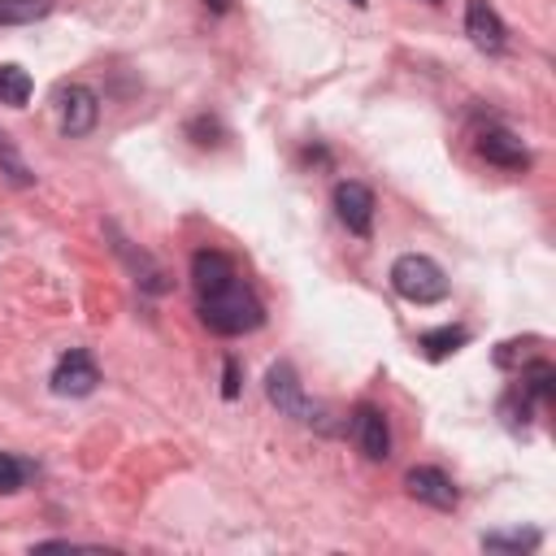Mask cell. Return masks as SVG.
<instances>
[{
    "label": "cell",
    "instance_id": "cell-1",
    "mask_svg": "<svg viewBox=\"0 0 556 556\" xmlns=\"http://www.w3.org/2000/svg\"><path fill=\"white\" fill-rule=\"evenodd\" d=\"M191 282H195V295H200V321L213 330V334H252L261 321H265V308L256 300V291L239 278L235 261L217 248H200L191 256Z\"/></svg>",
    "mask_w": 556,
    "mask_h": 556
},
{
    "label": "cell",
    "instance_id": "cell-2",
    "mask_svg": "<svg viewBox=\"0 0 556 556\" xmlns=\"http://www.w3.org/2000/svg\"><path fill=\"white\" fill-rule=\"evenodd\" d=\"M265 395H269V404H274L282 417H291V421H300V426H317V430H330V417H326V408H321L317 400H308V395H304V387H300V374L291 369V361H278V365H269V374H265Z\"/></svg>",
    "mask_w": 556,
    "mask_h": 556
},
{
    "label": "cell",
    "instance_id": "cell-3",
    "mask_svg": "<svg viewBox=\"0 0 556 556\" xmlns=\"http://www.w3.org/2000/svg\"><path fill=\"white\" fill-rule=\"evenodd\" d=\"M391 287H395V295H404L408 304H439V300H447V274H443V265L430 261V256H421V252L395 256V265H391Z\"/></svg>",
    "mask_w": 556,
    "mask_h": 556
},
{
    "label": "cell",
    "instance_id": "cell-4",
    "mask_svg": "<svg viewBox=\"0 0 556 556\" xmlns=\"http://www.w3.org/2000/svg\"><path fill=\"white\" fill-rule=\"evenodd\" d=\"M52 104H56V130L65 139H83L100 122V96L87 83H61L56 96H52Z\"/></svg>",
    "mask_w": 556,
    "mask_h": 556
},
{
    "label": "cell",
    "instance_id": "cell-5",
    "mask_svg": "<svg viewBox=\"0 0 556 556\" xmlns=\"http://www.w3.org/2000/svg\"><path fill=\"white\" fill-rule=\"evenodd\" d=\"M48 382H52L56 395H65V400H83V395H91V391L100 387V365H96V356H91L87 348H70V352L56 356Z\"/></svg>",
    "mask_w": 556,
    "mask_h": 556
},
{
    "label": "cell",
    "instance_id": "cell-6",
    "mask_svg": "<svg viewBox=\"0 0 556 556\" xmlns=\"http://www.w3.org/2000/svg\"><path fill=\"white\" fill-rule=\"evenodd\" d=\"M330 204H334V217L348 226V235H356V239H369L374 235V208L378 204H374V191L365 182H356V178L334 182Z\"/></svg>",
    "mask_w": 556,
    "mask_h": 556
},
{
    "label": "cell",
    "instance_id": "cell-7",
    "mask_svg": "<svg viewBox=\"0 0 556 556\" xmlns=\"http://www.w3.org/2000/svg\"><path fill=\"white\" fill-rule=\"evenodd\" d=\"M348 434H352V443H356V452H361L365 460H387V456H391V430H387L382 408L356 404L352 417H348Z\"/></svg>",
    "mask_w": 556,
    "mask_h": 556
},
{
    "label": "cell",
    "instance_id": "cell-8",
    "mask_svg": "<svg viewBox=\"0 0 556 556\" xmlns=\"http://www.w3.org/2000/svg\"><path fill=\"white\" fill-rule=\"evenodd\" d=\"M404 491H408L417 504H430V508H439V513H452V508L460 504L456 482H452L443 469H434V465H413V469L404 473Z\"/></svg>",
    "mask_w": 556,
    "mask_h": 556
},
{
    "label": "cell",
    "instance_id": "cell-9",
    "mask_svg": "<svg viewBox=\"0 0 556 556\" xmlns=\"http://www.w3.org/2000/svg\"><path fill=\"white\" fill-rule=\"evenodd\" d=\"M478 156H482L486 165H500V169H526V165H530L526 143H521L513 130H504V126H486V130L478 135Z\"/></svg>",
    "mask_w": 556,
    "mask_h": 556
},
{
    "label": "cell",
    "instance_id": "cell-10",
    "mask_svg": "<svg viewBox=\"0 0 556 556\" xmlns=\"http://www.w3.org/2000/svg\"><path fill=\"white\" fill-rule=\"evenodd\" d=\"M465 35H469L473 48H482V52H504V43H508V30H504L500 13H495L486 0H469V4H465Z\"/></svg>",
    "mask_w": 556,
    "mask_h": 556
},
{
    "label": "cell",
    "instance_id": "cell-11",
    "mask_svg": "<svg viewBox=\"0 0 556 556\" xmlns=\"http://www.w3.org/2000/svg\"><path fill=\"white\" fill-rule=\"evenodd\" d=\"M104 230L113 235V248H117V256H122V261H126V265H130V269L139 274V287H143V291H152V295L169 291V278H165V269H161V265H156V261H152L148 252H135V248H130V243H126V239L117 235V226H113V222H109Z\"/></svg>",
    "mask_w": 556,
    "mask_h": 556
},
{
    "label": "cell",
    "instance_id": "cell-12",
    "mask_svg": "<svg viewBox=\"0 0 556 556\" xmlns=\"http://www.w3.org/2000/svg\"><path fill=\"white\" fill-rule=\"evenodd\" d=\"M530 400H539V404H552L556 400V369H552V361H543V356H530L526 365H521V382H517Z\"/></svg>",
    "mask_w": 556,
    "mask_h": 556
},
{
    "label": "cell",
    "instance_id": "cell-13",
    "mask_svg": "<svg viewBox=\"0 0 556 556\" xmlns=\"http://www.w3.org/2000/svg\"><path fill=\"white\" fill-rule=\"evenodd\" d=\"M469 343V330L465 326H439V330H421L417 334V348L430 356V361H443L452 352H460Z\"/></svg>",
    "mask_w": 556,
    "mask_h": 556
},
{
    "label": "cell",
    "instance_id": "cell-14",
    "mask_svg": "<svg viewBox=\"0 0 556 556\" xmlns=\"http://www.w3.org/2000/svg\"><path fill=\"white\" fill-rule=\"evenodd\" d=\"M543 543V534L539 530H486L482 534V547L486 552H508V556H521V552H534Z\"/></svg>",
    "mask_w": 556,
    "mask_h": 556
},
{
    "label": "cell",
    "instance_id": "cell-15",
    "mask_svg": "<svg viewBox=\"0 0 556 556\" xmlns=\"http://www.w3.org/2000/svg\"><path fill=\"white\" fill-rule=\"evenodd\" d=\"M30 91H35V83H30V74H26L22 65H13V61H4V65H0V104H9V109H26V100H30Z\"/></svg>",
    "mask_w": 556,
    "mask_h": 556
},
{
    "label": "cell",
    "instance_id": "cell-16",
    "mask_svg": "<svg viewBox=\"0 0 556 556\" xmlns=\"http://www.w3.org/2000/svg\"><path fill=\"white\" fill-rule=\"evenodd\" d=\"M35 478H39V465H30V460H22L13 452H0V495H17Z\"/></svg>",
    "mask_w": 556,
    "mask_h": 556
},
{
    "label": "cell",
    "instance_id": "cell-17",
    "mask_svg": "<svg viewBox=\"0 0 556 556\" xmlns=\"http://www.w3.org/2000/svg\"><path fill=\"white\" fill-rule=\"evenodd\" d=\"M56 0H0V26H30L52 13Z\"/></svg>",
    "mask_w": 556,
    "mask_h": 556
},
{
    "label": "cell",
    "instance_id": "cell-18",
    "mask_svg": "<svg viewBox=\"0 0 556 556\" xmlns=\"http://www.w3.org/2000/svg\"><path fill=\"white\" fill-rule=\"evenodd\" d=\"M0 169L9 174V182H17V187H30L35 182V174L26 169V161L17 156V148H13V139L0 130Z\"/></svg>",
    "mask_w": 556,
    "mask_h": 556
},
{
    "label": "cell",
    "instance_id": "cell-19",
    "mask_svg": "<svg viewBox=\"0 0 556 556\" xmlns=\"http://www.w3.org/2000/svg\"><path fill=\"white\" fill-rule=\"evenodd\" d=\"M222 395H226V400L239 395V361H235V356L222 361Z\"/></svg>",
    "mask_w": 556,
    "mask_h": 556
},
{
    "label": "cell",
    "instance_id": "cell-20",
    "mask_svg": "<svg viewBox=\"0 0 556 556\" xmlns=\"http://www.w3.org/2000/svg\"><path fill=\"white\" fill-rule=\"evenodd\" d=\"M187 135H195V143H200V148H208V143H213L208 135H222V126H217L213 117H195V122L187 126Z\"/></svg>",
    "mask_w": 556,
    "mask_h": 556
},
{
    "label": "cell",
    "instance_id": "cell-21",
    "mask_svg": "<svg viewBox=\"0 0 556 556\" xmlns=\"http://www.w3.org/2000/svg\"><path fill=\"white\" fill-rule=\"evenodd\" d=\"M204 4H208L213 13H226V9H230V0H204Z\"/></svg>",
    "mask_w": 556,
    "mask_h": 556
},
{
    "label": "cell",
    "instance_id": "cell-22",
    "mask_svg": "<svg viewBox=\"0 0 556 556\" xmlns=\"http://www.w3.org/2000/svg\"><path fill=\"white\" fill-rule=\"evenodd\" d=\"M352 4H356V9H365V4H369V0H352Z\"/></svg>",
    "mask_w": 556,
    "mask_h": 556
},
{
    "label": "cell",
    "instance_id": "cell-23",
    "mask_svg": "<svg viewBox=\"0 0 556 556\" xmlns=\"http://www.w3.org/2000/svg\"><path fill=\"white\" fill-rule=\"evenodd\" d=\"M430 4H439V0H430Z\"/></svg>",
    "mask_w": 556,
    "mask_h": 556
}]
</instances>
